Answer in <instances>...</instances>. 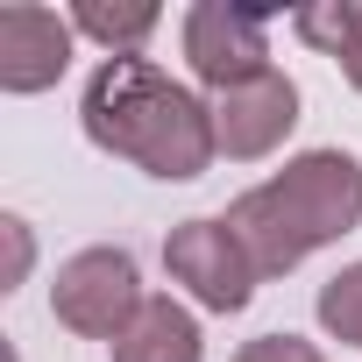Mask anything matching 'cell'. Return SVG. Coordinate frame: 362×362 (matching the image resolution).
<instances>
[{
  "label": "cell",
  "mask_w": 362,
  "mask_h": 362,
  "mask_svg": "<svg viewBox=\"0 0 362 362\" xmlns=\"http://www.w3.org/2000/svg\"><path fill=\"white\" fill-rule=\"evenodd\" d=\"M78 121L93 135V149L163 177V185H185L199 177L221 142H214V100H199L192 86H177L163 64L149 57H107L86 78Z\"/></svg>",
  "instance_id": "6da1fadb"
},
{
  "label": "cell",
  "mask_w": 362,
  "mask_h": 362,
  "mask_svg": "<svg viewBox=\"0 0 362 362\" xmlns=\"http://www.w3.org/2000/svg\"><path fill=\"white\" fill-rule=\"evenodd\" d=\"M221 221L249 249L256 277H284L313 249L362 228V163L348 149H305L277 177H263L256 192H242Z\"/></svg>",
  "instance_id": "7a4b0ae2"
},
{
  "label": "cell",
  "mask_w": 362,
  "mask_h": 362,
  "mask_svg": "<svg viewBox=\"0 0 362 362\" xmlns=\"http://www.w3.org/2000/svg\"><path fill=\"white\" fill-rule=\"evenodd\" d=\"M142 277H135V256L128 249H78L57 263V284H50V313L57 327L86 334V341H121L142 313Z\"/></svg>",
  "instance_id": "3957f363"
},
{
  "label": "cell",
  "mask_w": 362,
  "mask_h": 362,
  "mask_svg": "<svg viewBox=\"0 0 362 362\" xmlns=\"http://www.w3.org/2000/svg\"><path fill=\"white\" fill-rule=\"evenodd\" d=\"M163 270H170V284H185L206 313H242L256 298V284H263L256 263H249V249L235 242V228L214 221V214L177 221L163 235Z\"/></svg>",
  "instance_id": "277c9868"
},
{
  "label": "cell",
  "mask_w": 362,
  "mask_h": 362,
  "mask_svg": "<svg viewBox=\"0 0 362 362\" xmlns=\"http://www.w3.org/2000/svg\"><path fill=\"white\" fill-rule=\"evenodd\" d=\"M185 64L206 93L249 86L270 71V22L249 8H228V0H199L185 15Z\"/></svg>",
  "instance_id": "5b68a950"
},
{
  "label": "cell",
  "mask_w": 362,
  "mask_h": 362,
  "mask_svg": "<svg viewBox=\"0 0 362 362\" xmlns=\"http://www.w3.org/2000/svg\"><path fill=\"white\" fill-rule=\"evenodd\" d=\"M291 128H298V86H291L277 64H270L263 78H249V86L214 93V142H221V156H235V163L270 156Z\"/></svg>",
  "instance_id": "8992f818"
},
{
  "label": "cell",
  "mask_w": 362,
  "mask_h": 362,
  "mask_svg": "<svg viewBox=\"0 0 362 362\" xmlns=\"http://www.w3.org/2000/svg\"><path fill=\"white\" fill-rule=\"evenodd\" d=\"M71 15L36 8V0H8L0 8V93H43L71 64Z\"/></svg>",
  "instance_id": "52a82bcc"
},
{
  "label": "cell",
  "mask_w": 362,
  "mask_h": 362,
  "mask_svg": "<svg viewBox=\"0 0 362 362\" xmlns=\"http://www.w3.org/2000/svg\"><path fill=\"white\" fill-rule=\"evenodd\" d=\"M199 355H206V334L177 298H142L135 327L114 341V362H199Z\"/></svg>",
  "instance_id": "ba28073f"
},
{
  "label": "cell",
  "mask_w": 362,
  "mask_h": 362,
  "mask_svg": "<svg viewBox=\"0 0 362 362\" xmlns=\"http://www.w3.org/2000/svg\"><path fill=\"white\" fill-rule=\"evenodd\" d=\"M156 8H149V0H121V8H107V0H78V8H71V29L78 36H93L107 57H142V43L156 36Z\"/></svg>",
  "instance_id": "9c48e42d"
},
{
  "label": "cell",
  "mask_w": 362,
  "mask_h": 362,
  "mask_svg": "<svg viewBox=\"0 0 362 362\" xmlns=\"http://www.w3.org/2000/svg\"><path fill=\"white\" fill-rule=\"evenodd\" d=\"M291 29L320 50V57H355L362 50V0H320V8H298L291 15Z\"/></svg>",
  "instance_id": "30bf717a"
},
{
  "label": "cell",
  "mask_w": 362,
  "mask_h": 362,
  "mask_svg": "<svg viewBox=\"0 0 362 362\" xmlns=\"http://www.w3.org/2000/svg\"><path fill=\"white\" fill-rule=\"evenodd\" d=\"M313 313H320V327H327L334 341H348V348H362V263H348V270H334V277L320 284V298H313Z\"/></svg>",
  "instance_id": "8fae6325"
},
{
  "label": "cell",
  "mask_w": 362,
  "mask_h": 362,
  "mask_svg": "<svg viewBox=\"0 0 362 362\" xmlns=\"http://www.w3.org/2000/svg\"><path fill=\"white\" fill-rule=\"evenodd\" d=\"M228 362H327L313 341H298V334H256V341H242Z\"/></svg>",
  "instance_id": "7c38bea8"
},
{
  "label": "cell",
  "mask_w": 362,
  "mask_h": 362,
  "mask_svg": "<svg viewBox=\"0 0 362 362\" xmlns=\"http://www.w3.org/2000/svg\"><path fill=\"white\" fill-rule=\"evenodd\" d=\"M0 235H8V291H15V284H22V270H29V249H36V242H29V221H22V214L0 221Z\"/></svg>",
  "instance_id": "4fadbf2b"
},
{
  "label": "cell",
  "mask_w": 362,
  "mask_h": 362,
  "mask_svg": "<svg viewBox=\"0 0 362 362\" xmlns=\"http://www.w3.org/2000/svg\"><path fill=\"white\" fill-rule=\"evenodd\" d=\"M341 71H348V86H355V93H362V50H355V57H348V64H341Z\"/></svg>",
  "instance_id": "5bb4252c"
}]
</instances>
